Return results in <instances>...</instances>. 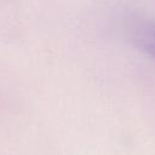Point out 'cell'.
<instances>
[{"mask_svg":"<svg viewBox=\"0 0 155 155\" xmlns=\"http://www.w3.org/2000/svg\"><path fill=\"white\" fill-rule=\"evenodd\" d=\"M128 36L142 52L155 58V22L136 18L128 24Z\"/></svg>","mask_w":155,"mask_h":155,"instance_id":"6da1fadb","label":"cell"}]
</instances>
